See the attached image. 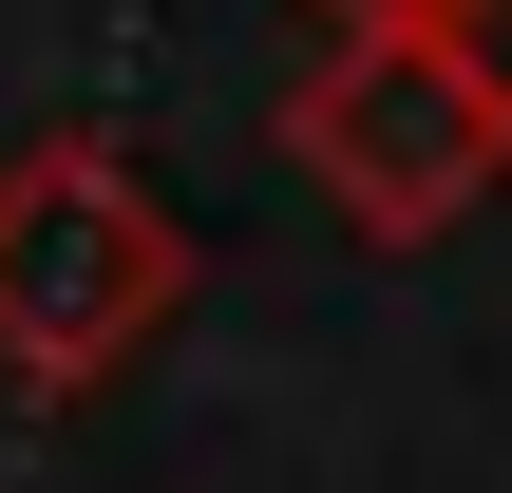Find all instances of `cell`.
Returning a JSON list of instances; mask_svg holds the SVG:
<instances>
[{"mask_svg":"<svg viewBox=\"0 0 512 493\" xmlns=\"http://www.w3.org/2000/svg\"><path fill=\"white\" fill-rule=\"evenodd\" d=\"M152 304H171V228H152L95 152H57V171L0 209V323H19V361L76 380V361H114Z\"/></svg>","mask_w":512,"mask_h":493,"instance_id":"cell-1","label":"cell"}]
</instances>
